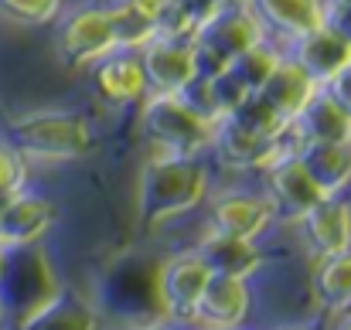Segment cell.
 Listing matches in <instances>:
<instances>
[{
	"mask_svg": "<svg viewBox=\"0 0 351 330\" xmlns=\"http://www.w3.org/2000/svg\"><path fill=\"white\" fill-rule=\"evenodd\" d=\"M208 194V170L198 157L154 153L136 177V215L143 228L195 212Z\"/></svg>",
	"mask_w": 351,
	"mask_h": 330,
	"instance_id": "1",
	"label": "cell"
},
{
	"mask_svg": "<svg viewBox=\"0 0 351 330\" xmlns=\"http://www.w3.org/2000/svg\"><path fill=\"white\" fill-rule=\"evenodd\" d=\"M7 143L38 164H69L89 153L93 133L89 123L75 112H31L10 123Z\"/></svg>",
	"mask_w": 351,
	"mask_h": 330,
	"instance_id": "2",
	"label": "cell"
},
{
	"mask_svg": "<svg viewBox=\"0 0 351 330\" xmlns=\"http://www.w3.org/2000/svg\"><path fill=\"white\" fill-rule=\"evenodd\" d=\"M140 123H143V136L150 140L154 153L202 157L212 147L215 123H205L202 116H195L171 92H147Z\"/></svg>",
	"mask_w": 351,
	"mask_h": 330,
	"instance_id": "3",
	"label": "cell"
},
{
	"mask_svg": "<svg viewBox=\"0 0 351 330\" xmlns=\"http://www.w3.org/2000/svg\"><path fill=\"white\" fill-rule=\"evenodd\" d=\"M208 276L212 272L195 249L164 259L160 269H157V300H160L164 314L171 320H191Z\"/></svg>",
	"mask_w": 351,
	"mask_h": 330,
	"instance_id": "4",
	"label": "cell"
},
{
	"mask_svg": "<svg viewBox=\"0 0 351 330\" xmlns=\"http://www.w3.org/2000/svg\"><path fill=\"white\" fill-rule=\"evenodd\" d=\"M117 51L110 14L103 7L75 10L58 31V55L69 68H93L99 58Z\"/></svg>",
	"mask_w": 351,
	"mask_h": 330,
	"instance_id": "5",
	"label": "cell"
},
{
	"mask_svg": "<svg viewBox=\"0 0 351 330\" xmlns=\"http://www.w3.org/2000/svg\"><path fill=\"white\" fill-rule=\"evenodd\" d=\"M266 181H269V205H273V218L280 221H297L304 218L324 194L321 188L311 181V174L304 170L300 157L290 153V157H280L276 164L266 167Z\"/></svg>",
	"mask_w": 351,
	"mask_h": 330,
	"instance_id": "6",
	"label": "cell"
},
{
	"mask_svg": "<svg viewBox=\"0 0 351 330\" xmlns=\"http://www.w3.org/2000/svg\"><path fill=\"white\" fill-rule=\"evenodd\" d=\"M51 225H55V205L41 194H27L21 188L0 201V245L7 252L38 245Z\"/></svg>",
	"mask_w": 351,
	"mask_h": 330,
	"instance_id": "7",
	"label": "cell"
},
{
	"mask_svg": "<svg viewBox=\"0 0 351 330\" xmlns=\"http://www.w3.org/2000/svg\"><path fill=\"white\" fill-rule=\"evenodd\" d=\"M147 89L150 92H178L191 75H195V41L191 38H164L157 34L136 51Z\"/></svg>",
	"mask_w": 351,
	"mask_h": 330,
	"instance_id": "8",
	"label": "cell"
},
{
	"mask_svg": "<svg viewBox=\"0 0 351 330\" xmlns=\"http://www.w3.org/2000/svg\"><path fill=\"white\" fill-rule=\"evenodd\" d=\"M191 41H198V45L219 51L226 62H232L235 55H242L245 48L266 41V31H263L259 17L249 10V3L242 0V3L219 7V10H215V14L195 31Z\"/></svg>",
	"mask_w": 351,
	"mask_h": 330,
	"instance_id": "9",
	"label": "cell"
},
{
	"mask_svg": "<svg viewBox=\"0 0 351 330\" xmlns=\"http://www.w3.org/2000/svg\"><path fill=\"white\" fill-rule=\"evenodd\" d=\"M293 51L290 58L317 82V86H328L345 65H351V38L341 34L338 27L331 24H321L307 34H300L297 41H290Z\"/></svg>",
	"mask_w": 351,
	"mask_h": 330,
	"instance_id": "10",
	"label": "cell"
},
{
	"mask_svg": "<svg viewBox=\"0 0 351 330\" xmlns=\"http://www.w3.org/2000/svg\"><path fill=\"white\" fill-rule=\"evenodd\" d=\"M297 225L314 259H328L351 249V205L341 194H324Z\"/></svg>",
	"mask_w": 351,
	"mask_h": 330,
	"instance_id": "11",
	"label": "cell"
},
{
	"mask_svg": "<svg viewBox=\"0 0 351 330\" xmlns=\"http://www.w3.org/2000/svg\"><path fill=\"white\" fill-rule=\"evenodd\" d=\"M93 79H96V92L113 106L143 103V96L150 92L136 51H110L93 65Z\"/></svg>",
	"mask_w": 351,
	"mask_h": 330,
	"instance_id": "12",
	"label": "cell"
},
{
	"mask_svg": "<svg viewBox=\"0 0 351 330\" xmlns=\"http://www.w3.org/2000/svg\"><path fill=\"white\" fill-rule=\"evenodd\" d=\"M245 317H249V286H245V279H239V276H208L191 320L208 324V327H239V324H245Z\"/></svg>",
	"mask_w": 351,
	"mask_h": 330,
	"instance_id": "13",
	"label": "cell"
},
{
	"mask_svg": "<svg viewBox=\"0 0 351 330\" xmlns=\"http://www.w3.org/2000/svg\"><path fill=\"white\" fill-rule=\"evenodd\" d=\"M290 126L300 136V143H351V116L324 86L290 119Z\"/></svg>",
	"mask_w": 351,
	"mask_h": 330,
	"instance_id": "14",
	"label": "cell"
},
{
	"mask_svg": "<svg viewBox=\"0 0 351 330\" xmlns=\"http://www.w3.org/2000/svg\"><path fill=\"white\" fill-rule=\"evenodd\" d=\"M273 221V205L269 198H259V194H222L212 201L208 208V225L212 231H222V235H242V238H256L266 231V225Z\"/></svg>",
	"mask_w": 351,
	"mask_h": 330,
	"instance_id": "15",
	"label": "cell"
},
{
	"mask_svg": "<svg viewBox=\"0 0 351 330\" xmlns=\"http://www.w3.org/2000/svg\"><path fill=\"white\" fill-rule=\"evenodd\" d=\"M259 17L263 31L280 34L283 41H297L300 34L324 24V0H245Z\"/></svg>",
	"mask_w": 351,
	"mask_h": 330,
	"instance_id": "16",
	"label": "cell"
},
{
	"mask_svg": "<svg viewBox=\"0 0 351 330\" xmlns=\"http://www.w3.org/2000/svg\"><path fill=\"white\" fill-rule=\"evenodd\" d=\"M202 262L208 266L212 276H239V279H249L259 266H263V252L256 249L252 238H242V235H222V231H208L198 249Z\"/></svg>",
	"mask_w": 351,
	"mask_h": 330,
	"instance_id": "17",
	"label": "cell"
},
{
	"mask_svg": "<svg viewBox=\"0 0 351 330\" xmlns=\"http://www.w3.org/2000/svg\"><path fill=\"white\" fill-rule=\"evenodd\" d=\"M317 89H321V86H317L290 55H280L276 68H273V72L266 75V82L259 86V96L290 123L297 112L307 106V99H311Z\"/></svg>",
	"mask_w": 351,
	"mask_h": 330,
	"instance_id": "18",
	"label": "cell"
},
{
	"mask_svg": "<svg viewBox=\"0 0 351 330\" xmlns=\"http://www.w3.org/2000/svg\"><path fill=\"white\" fill-rule=\"evenodd\" d=\"M297 157L321 194H345L351 188V143H300Z\"/></svg>",
	"mask_w": 351,
	"mask_h": 330,
	"instance_id": "19",
	"label": "cell"
},
{
	"mask_svg": "<svg viewBox=\"0 0 351 330\" xmlns=\"http://www.w3.org/2000/svg\"><path fill=\"white\" fill-rule=\"evenodd\" d=\"M314 293L328 314H348L351 310V249L317 259L314 272Z\"/></svg>",
	"mask_w": 351,
	"mask_h": 330,
	"instance_id": "20",
	"label": "cell"
},
{
	"mask_svg": "<svg viewBox=\"0 0 351 330\" xmlns=\"http://www.w3.org/2000/svg\"><path fill=\"white\" fill-rule=\"evenodd\" d=\"M110 14V27H113V41L117 51H140L147 41L157 38V17L140 14L136 7H130L126 0L117 7H106Z\"/></svg>",
	"mask_w": 351,
	"mask_h": 330,
	"instance_id": "21",
	"label": "cell"
},
{
	"mask_svg": "<svg viewBox=\"0 0 351 330\" xmlns=\"http://www.w3.org/2000/svg\"><path fill=\"white\" fill-rule=\"evenodd\" d=\"M229 119L239 123L242 129H249V133H256V136H266V140H273V136H280L290 123L280 116V112L273 110L259 92H252V96H245L232 112H229Z\"/></svg>",
	"mask_w": 351,
	"mask_h": 330,
	"instance_id": "22",
	"label": "cell"
},
{
	"mask_svg": "<svg viewBox=\"0 0 351 330\" xmlns=\"http://www.w3.org/2000/svg\"><path fill=\"white\" fill-rule=\"evenodd\" d=\"M276 62H280V51H273V48H266V41H259V45L245 48L242 55H235L232 62H229V68L242 79V86L249 92H259V86L276 68Z\"/></svg>",
	"mask_w": 351,
	"mask_h": 330,
	"instance_id": "23",
	"label": "cell"
},
{
	"mask_svg": "<svg viewBox=\"0 0 351 330\" xmlns=\"http://www.w3.org/2000/svg\"><path fill=\"white\" fill-rule=\"evenodd\" d=\"M174 96L195 112V116H202L205 123H219V119L226 116L222 103H219V96H215V82H212L208 75H191Z\"/></svg>",
	"mask_w": 351,
	"mask_h": 330,
	"instance_id": "24",
	"label": "cell"
},
{
	"mask_svg": "<svg viewBox=\"0 0 351 330\" xmlns=\"http://www.w3.org/2000/svg\"><path fill=\"white\" fill-rule=\"evenodd\" d=\"M62 14V0H0V17L24 27L51 24Z\"/></svg>",
	"mask_w": 351,
	"mask_h": 330,
	"instance_id": "25",
	"label": "cell"
},
{
	"mask_svg": "<svg viewBox=\"0 0 351 330\" xmlns=\"http://www.w3.org/2000/svg\"><path fill=\"white\" fill-rule=\"evenodd\" d=\"M24 177H27L24 157H21L10 143H0V198L21 191V188H24Z\"/></svg>",
	"mask_w": 351,
	"mask_h": 330,
	"instance_id": "26",
	"label": "cell"
},
{
	"mask_svg": "<svg viewBox=\"0 0 351 330\" xmlns=\"http://www.w3.org/2000/svg\"><path fill=\"white\" fill-rule=\"evenodd\" d=\"M212 82H215V96H219V103H222V110L226 116L245 99V96H252L245 86H242V79L235 75L232 68H226V72H219V75H212Z\"/></svg>",
	"mask_w": 351,
	"mask_h": 330,
	"instance_id": "27",
	"label": "cell"
},
{
	"mask_svg": "<svg viewBox=\"0 0 351 330\" xmlns=\"http://www.w3.org/2000/svg\"><path fill=\"white\" fill-rule=\"evenodd\" d=\"M324 89H328V92L338 99V106L351 116V65H345V68H341V72H338V75H335V79L324 86Z\"/></svg>",
	"mask_w": 351,
	"mask_h": 330,
	"instance_id": "28",
	"label": "cell"
},
{
	"mask_svg": "<svg viewBox=\"0 0 351 330\" xmlns=\"http://www.w3.org/2000/svg\"><path fill=\"white\" fill-rule=\"evenodd\" d=\"M130 7H136L140 14H147V17H157L164 7H167V0H126Z\"/></svg>",
	"mask_w": 351,
	"mask_h": 330,
	"instance_id": "29",
	"label": "cell"
},
{
	"mask_svg": "<svg viewBox=\"0 0 351 330\" xmlns=\"http://www.w3.org/2000/svg\"><path fill=\"white\" fill-rule=\"evenodd\" d=\"M3 269H7V249L0 245V286H3Z\"/></svg>",
	"mask_w": 351,
	"mask_h": 330,
	"instance_id": "30",
	"label": "cell"
},
{
	"mask_svg": "<svg viewBox=\"0 0 351 330\" xmlns=\"http://www.w3.org/2000/svg\"><path fill=\"white\" fill-rule=\"evenodd\" d=\"M215 7H229V3H242V0H212Z\"/></svg>",
	"mask_w": 351,
	"mask_h": 330,
	"instance_id": "31",
	"label": "cell"
},
{
	"mask_svg": "<svg viewBox=\"0 0 351 330\" xmlns=\"http://www.w3.org/2000/svg\"><path fill=\"white\" fill-rule=\"evenodd\" d=\"M3 317H7V310H3V303H0V324H3Z\"/></svg>",
	"mask_w": 351,
	"mask_h": 330,
	"instance_id": "32",
	"label": "cell"
},
{
	"mask_svg": "<svg viewBox=\"0 0 351 330\" xmlns=\"http://www.w3.org/2000/svg\"><path fill=\"white\" fill-rule=\"evenodd\" d=\"M331 3H345V7H351V0H331Z\"/></svg>",
	"mask_w": 351,
	"mask_h": 330,
	"instance_id": "33",
	"label": "cell"
}]
</instances>
